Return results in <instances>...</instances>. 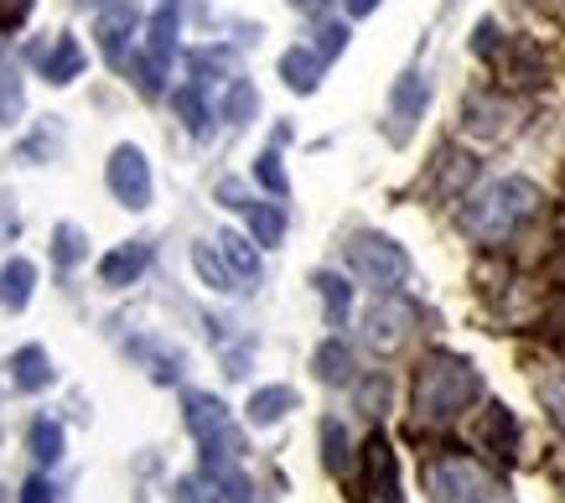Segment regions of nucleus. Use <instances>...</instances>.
<instances>
[{"mask_svg":"<svg viewBox=\"0 0 565 503\" xmlns=\"http://www.w3.org/2000/svg\"><path fill=\"white\" fill-rule=\"evenodd\" d=\"M296 405H301V399H296L291 384H265V389L249 395V420H255V426H275L280 416H291Z\"/></svg>","mask_w":565,"mask_h":503,"instance_id":"nucleus-17","label":"nucleus"},{"mask_svg":"<svg viewBox=\"0 0 565 503\" xmlns=\"http://www.w3.org/2000/svg\"><path fill=\"white\" fill-rule=\"evenodd\" d=\"M348 270L363 276L369 286H399L411 276V255L394 239H384V234H353L348 239Z\"/></svg>","mask_w":565,"mask_h":503,"instance_id":"nucleus-5","label":"nucleus"},{"mask_svg":"<svg viewBox=\"0 0 565 503\" xmlns=\"http://www.w3.org/2000/svg\"><path fill=\"white\" fill-rule=\"evenodd\" d=\"M32 291H36V265L6 260V270H0V307H6V312H21V307L32 301Z\"/></svg>","mask_w":565,"mask_h":503,"instance_id":"nucleus-16","label":"nucleus"},{"mask_svg":"<svg viewBox=\"0 0 565 503\" xmlns=\"http://www.w3.org/2000/svg\"><path fill=\"white\" fill-rule=\"evenodd\" d=\"M291 6H296V11H311V17H317V11H322L327 0H291Z\"/></svg>","mask_w":565,"mask_h":503,"instance_id":"nucleus-40","label":"nucleus"},{"mask_svg":"<svg viewBox=\"0 0 565 503\" xmlns=\"http://www.w3.org/2000/svg\"><path fill=\"white\" fill-rule=\"evenodd\" d=\"M182 416H188V431L198 436V447L203 451L244 457V436H239V426H234V416H228V405H223V399L192 389V395H182Z\"/></svg>","mask_w":565,"mask_h":503,"instance_id":"nucleus-4","label":"nucleus"},{"mask_svg":"<svg viewBox=\"0 0 565 503\" xmlns=\"http://www.w3.org/2000/svg\"><path fill=\"white\" fill-rule=\"evenodd\" d=\"M177 26H182V0H161L156 6L151 26H146V57H140V78L136 84L146 94H161V73L172 63V47H177Z\"/></svg>","mask_w":565,"mask_h":503,"instance_id":"nucleus-6","label":"nucleus"},{"mask_svg":"<svg viewBox=\"0 0 565 503\" xmlns=\"http://www.w3.org/2000/svg\"><path fill=\"white\" fill-rule=\"evenodd\" d=\"M42 73H47V84H73L78 73H84V47H78V36H57L52 42V53L42 57Z\"/></svg>","mask_w":565,"mask_h":503,"instance_id":"nucleus-18","label":"nucleus"},{"mask_svg":"<svg viewBox=\"0 0 565 503\" xmlns=\"http://www.w3.org/2000/svg\"><path fill=\"white\" fill-rule=\"evenodd\" d=\"M348 47V26H338V21H327L322 32H317V53L322 57H338Z\"/></svg>","mask_w":565,"mask_h":503,"instance_id":"nucleus-35","label":"nucleus"},{"mask_svg":"<svg viewBox=\"0 0 565 503\" xmlns=\"http://www.w3.org/2000/svg\"><path fill=\"white\" fill-rule=\"evenodd\" d=\"M426 105H430V78L426 73H399L394 78V88H390V140L394 146H405L411 140V130H415V120L426 115Z\"/></svg>","mask_w":565,"mask_h":503,"instance_id":"nucleus-8","label":"nucleus"},{"mask_svg":"<svg viewBox=\"0 0 565 503\" xmlns=\"http://www.w3.org/2000/svg\"><path fill=\"white\" fill-rule=\"evenodd\" d=\"M503 115H509V109L493 105V99H482V94H478V99H467V125H472V130H482V136H498V130H503V125H498Z\"/></svg>","mask_w":565,"mask_h":503,"instance_id":"nucleus-28","label":"nucleus"},{"mask_svg":"<svg viewBox=\"0 0 565 503\" xmlns=\"http://www.w3.org/2000/svg\"><path fill=\"white\" fill-rule=\"evenodd\" d=\"M415 322H420L415 301H405V296H379L374 307H369V317H363V338H369L374 353H399V347L411 343Z\"/></svg>","mask_w":565,"mask_h":503,"instance_id":"nucleus-7","label":"nucleus"},{"mask_svg":"<svg viewBox=\"0 0 565 503\" xmlns=\"http://www.w3.org/2000/svg\"><path fill=\"white\" fill-rule=\"evenodd\" d=\"M6 374H11V384H17L21 395H36V389H47L52 384V358L42 343H26L17 347L11 358H6Z\"/></svg>","mask_w":565,"mask_h":503,"instance_id":"nucleus-12","label":"nucleus"},{"mask_svg":"<svg viewBox=\"0 0 565 503\" xmlns=\"http://www.w3.org/2000/svg\"><path fill=\"white\" fill-rule=\"evenodd\" d=\"M545 405H550V420L565 431V384H545Z\"/></svg>","mask_w":565,"mask_h":503,"instance_id":"nucleus-37","label":"nucleus"},{"mask_svg":"<svg viewBox=\"0 0 565 503\" xmlns=\"http://www.w3.org/2000/svg\"><path fill=\"white\" fill-rule=\"evenodd\" d=\"M472 47H478V57H493V47H498V26H493V21H482V26H478Z\"/></svg>","mask_w":565,"mask_h":503,"instance_id":"nucleus-38","label":"nucleus"},{"mask_svg":"<svg viewBox=\"0 0 565 503\" xmlns=\"http://www.w3.org/2000/svg\"><path fill=\"white\" fill-rule=\"evenodd\" d=\"M363 499L369 503H399V468H394V447L384 436H369L363 447Z\"/></svg>","mask_w":565,"mask_h":503,"instance_id":"nucleus-11","label":"nucleus"},{"mask_svg":"<svg viewBox=\"0 0 565 503\" xmlns=\"http://www.w3.org/2000/svg\"><path fill=\"white\" fill-rule=\"evenodd\" d=\"M384 399H390V379H384V374H374V379H363L359 405L369 410V416H384Z\"/></svg>","mask_w":565,"mask_h":503,"instance_id":"nucleus-33","label":"nucleus"},{"mask_svg":"<svg viewBox=\"0 0 565 503\" xmlns=\"http://www.w3.org/2000/svg\"><path fill=\"white\" fill-rule=\"evenodd\" d=\"M192 265H198V276H203L213 291H239V276L223 265L218 244H213V249H207V244H198V249H192Z\"/></svg>","mask_w":565,"mask_h":503,"instance_id":"nucleus-23","label":"nucleus"},{"mask_svg":"<svg viewBox=\"0 0 565 503\" xmlns=\"http://www.w3.org/2000/svg\"><path fill=\"white\" fill-rule=\"evenodd\" d=\"M478 441L493 451V457H503V462H509V457H514V447H519L514 410H509V405H488V410H482V420H478Z\"/></svg>","mask_w":565,"mask_h":503,"instance_id":"nucleus-14","label":"nucleus"},{"mask_svg":"<svg viewBox=\"0 0 565 503\" xmlns=\"http://www.w3.org/2000/svg\"><path fill=\"white\" fill-rule=\"evenodd\" d=\"M32 6H36V0H0V32H17V26H26Z\"/></svg>","mask_w":565,"mask_h":503,"instance_id":"nucleus-34","label":"nucleus"},{"mask_svg":"<svg viewBox=\"0 0 565 503\" xmlns=\"http://www.w3.org/2000/svg\"><path fill=\"white\" fill-rule=\"evenodd\" d=\"M26 451H32L36 462H57V457H63V426H57V420H47V416H36L32 420V431H26Z\"/></svg>","mask_w":565,"mask_h":503,"instance_id":"nucleus-24","label":"nucleus"},{"mask_svg":"<svg viewBox=\"0 0 565 503\" xmlns=\"http://www.w3.org/2000/svg\"><path fill=\"white\" fill-rule=\"evenodd\" d=\"M21 109H26V94H21L17 78H0V125L21 120Z\"/></svg>","mask_w":565,"mask_h":503,"instance_id":"nucleus-32","label":"nucleus"},{"mask_svg":"<svg viewBox=\"0 0 565 503\" xmlns=\"http://www.w3.org/2000/svg\"><path fill=\"white\" fill-rule=\"evenodd\" d=\"M430 503H493L498 478L482 472L472 457H436L426 468Z\"/></svg>","mask_w":565,"mask_h":503,"instance_id":"nucleus-3","label":"nucleus"},{"mask_svg":"<svg viewBox=\"0 0 565 503\" xmlns=\"http://www.w3.org/2000/svg\"><path fill=\"white\" fill-rule=\"evenodd\" d=\"M555 328H561V343H565V307H561V312H555Z\"/></svg>","mask_w":565,"mask_h":503,"instance_id":"nucleus-41","label":"nucleus"},{"mask_svg":"<svg viewBox=\"0 0 565 503\" xmlns=\"http://www.w3.org/2000/svg\"><path fill=\"white\" fill-rule=\"evenodd\" d=\"M311 286H317V291H322V301H327V328H343L348 307H353V286H348L343 276H332V270H317V276H311Z\"/></svg>","mask_w":565,"mask_h":503,"instance_id":"nucleus-20","label":"nucleus"},{"mask_svg":"<svg viewBox=\"0 0 565 503\" xmlns=\"http://www.w3.org/2000/svg\"><path fill=\"white\" fill-rule=\"evenodd\" d=\"M94 6H99V0H94Z\"/></svg>","mask_w":565,"mask_h":503,"instance_id":"nucleus-44","label":"nucleus"},{"mask_svg":"<svg viewBox=\"0 0 565 503\" xmlns=\"http://www.w3.org/2000/svg\"><path fill=\"white\" fill-rule=\"evenodd\" d=\"M482 395V374L462 353H430L415 374V420L420 426H446L457 420Z\"/></svg>","mask_w":565,"mask_h":503,"instance_id":"nucleus-1","label":"nucleus"},{"mask_svg":"<svg viewBox=\"0 0 565 503\" xmlns=\"http://www.w3.org/2000/svg\"><path fill=\"white\" fill-rule=\"evenodd\" d=\"M172 109H177V115H182V120H188V130H192V136H203V130H207V120H213V115H207V105H203V94H198V84L177 88V94H172Z\"/></svg>","mask_w":565,"mask_h":503,"instance_id":"nucleus-25","label":"nucleus"},{"mask_svg":"<svg viewBox=\"0 0 565 503\" xmlns=\"http://www.w3.org/2000/svg\"><path fill=\"white\" fill-rule=\"evenodd\" d=\"M140 26V6L136 0H109L94 21V36H99V53L109 68H125V57H130V36Z\"/></svg>","mask_w":565,"mask_h":503,"instance_id":"nucleus-9","label":"nucleus"},{"mask_svg":"<svg viewBox=\"0 0 565 503\" xmlns=\"http://www.w3.org/2000/svg\"><path fill=\"white\" fill-rule=\"evenodd\" d=\"M311 364H317V379L322 384H348L353 379V353H348L338 338L317 347V358H311Z\"/></svg>","mask_w":565,"mask_h":503,"instance_id":"nucleus-22","label":"nucleus"},{"mask_svg":"<svg viewBox=\"0 0 565 503\" xmlns=\"http://www.w3.org/2000/svg\"><path fill=\"white\" fill-rule=\"evenodd\" d=\"M146 265H151V244H146V239L115 244V249L99 260V280H104V286H130V280H140V270H146Z\"/></svg>","mask_w":565,"mask_h":503,"instance_id":"nucleus-13","label":"nucleus"},{"mask_svg":"<svg viewBox=\"0 0 565 503\" xmlns=\"http://www.w3.org/2000/svg\"><path fill=\"white\" fill-rule=\"evenodd\" d=\"M348 17H369V11H379V0H343Z\"/></svg>","mask_w":565,"mask_h":503,"instance_id":"nucleus-39","label":"nucleus"},{"mask_svg":"<svg viewBox=\"0 0 565 503\" xmlns=\"http://www.w3.org/2000/svg\"><path fill=\"white\" fill-rule=\"evenodd\" d=\"M223 488L207 478V472H188V478H177L172 483V499L177 503H218Z\"/></svg>","mask_w":565,"mask_h":503,"instance_id":"nucleus-26","label":"nucleus"},{"mask_svg":"<svg viewBox=\"0 0 565 503\" xmlns=\"http://www.w3.org/2000/svg\"><path fill=\"white\" fill-rule=\"evenodd\" d=\"M52 255H57V265H78L84 260V234L73 224H57L52 228Z\"/></svg>","mask_w":565,"mask_h":503,"instance_id":"nucleus-30","label":"nucleus"},{"mask_svg":"<svg viewBox=\"0 0 565 503\" xmlns=\"http://www.w3.org/2000/svg\"><path fill=\"white\" fill-rule=\"evenodd\" d=\"M218 255H223V265L239 276V286H249V280H259V255H255V244L244 239V234H234V228H223L218 239Z\"/></svg>","mask_w":565,"mask_h":503,"instance_id":"nucleus-19","label":"nucleus"},{"mask_svg":"<svg viewBox=\"0 0 565 503\" xmlns=\"http://www.w3.org/2000/svg\"><path fill=\"white\" fill-rule=\"evenodd\" d=\"M534 208H540V188L524 182V176H503V182L482 188L478 197L467 203L462 228L472 234V239H482V244H503Z\"/></svg>","mask_w":565,"mask_h":503,"instance_id":"nucleus-2","label":"nucleus"},{"mask_svg":"<svg viewBox=\"0 0 565 503\" xmlns=\"http://www.w3.org/2000/svg\"><path fill=\"white\" fill-rule=\"evenodd\" d=\"M104 176H109V192L120 197L125 208H146L151 203V167L140 157V146H115Z\"/></svg>","mask_w":565,"mask_h":503,"instance_id":"nucleus-10","label":"nucleus"},{"mask_svg":"<svg viewBox=\"0 0 565 503\" xmlns=\"http://www.w3.org/2000/svg\"><path fill=\"white\" fill-rule=\"evenodd\" d=\"M322 68H327V57L317 53V47H291V53L280 57V78H286L296 94H311V88L322 84Z\"/></svg>","mask_w":565,"mask_h":503,"instance_id":"nucleus-15","label":"nucleus"},{"mask_svg":"<svg viewBox=\"0 0 565 503\" xmlns=\"http://www.w3.org/2000/svg\"><path fill=\"white\" fill-rule=\"evenodd\" d=\"M255 105H259L255 88L244 84V78H234V84H228V99H223V120H228V125H244L249 115H255Z\"/></svg>","mask_w":565,"mask_h":503,"instance_id":"nucleus-27","label":"nucleus"},{"mask_svg":"<svg viewBox=\"0 0 565 503\" xmlns=\"http://www.w3.org/2000/svg\"><path fill=\"white\" fill-rule=\"evenodd\" d=\"M0 503H6V488H0Z\"/></svg>","mask_w":565,"mask_h":503,"instance_id":"nucleus-43","label":"nucleus"},{"mask_svg":"<svg viewBox=\"0 0 565 503\" xmlns=\"http://www.w3.org/2000/svg\"><path fill=\"white\" fill-rule=\"evenodd\" d=\"M244 213H249V234H255V244H280L286 239V213L275 208V203H244Z\"/></svg>","mask_w":565,"mask_h":503,"instance_id":"nucleus-21","label":"nucleus"},{"mask_svg":"<svg viewBox=\"0 0 565 503\" xmlns=\"http://www.w3.org/2000/svg\"><path fill=\"white\" fill-rule=\"evenodd\" d=\"M322 447H327V472H348V431L338 420H322Z\"/></svg>","mask_w":565,"mask_h":503,"instance_id":"nucleus-29","label":"nucleus"},{"mask_svg":"<svg viewBox=\"0 0 565 503\" xmlns=\"http://www.w3.org/2000/svg\"><path fill=\"white\" fill-rule=\"evenodd\" d=\"M550 11H561V17H565V0H550Z\"/></svg>","mask_w":565,"mask_h":503,"instance_id":"nucleus-42","label":"nucleus"},{"mask_svg":"<svg viewBox=\"0 0 565 503\" xmlns=\"http://www.w3.org/2000/svg\"><path fill=\"white\" fill-rule=\"evenodd\" d=\"M255 176H259V188L275 192V197H286V192H291V182H286V167H280V157H275V151H265V157L255 161Z\"/></svg>","mask_w":565,"mask_h":503,"instance_id":"nucleus-31","label":"nucleus"},{"mask_svg":"<svg viewBox=\"0 0 565 503\" xmlns=\"http://www.w3.org/2000/svg\"><path fill=\"white\" fill-rule=\"evenodd\" d=\"M52 493H57V488H52L47 478H26V488H21V503H57Z\"/></svg>","mask_w":565,"mask_h":503,"instance_id":"nucleus-36","label":"nucleus"}]
</instances>
